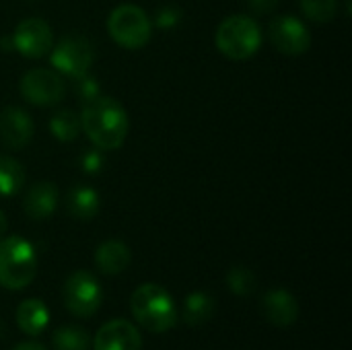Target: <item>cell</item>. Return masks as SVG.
I'll return each mask as SVG.
<instances>
[{
	"label": "cell",
	"mask_w": 352,
	"mask_h": 350,
	"mask_svg": "<svg viewBox=\"0 0 352 350\" xmlns=\"http://www.w3.org/2000/svg\"><path fill=\"white\" fill-rule=\"evenodd\" d=\"M80 128L101 151H116L124 144L128 134V113L113 97H101L87 101L80 111Z\"/></svg>",
	"instance_id": "obj_1"
},
{
	"label": "cell",
	"mask_w": 352,
	"mask_h": 350,
	"mask_svg": "<svg viewBox=\"0 0 352 350\" xmlns=\"http://www.w3.org/2000/svg\"><path fill=\"white\" fill-rule=\"evenodd\" d=\"M130 309L134 320L148 332L163 334L177 322V309L173 297L159 285H140L130 297Z\"/></svg>",
	"instance_id": "obj_2"
},
{
	"label": "cell",
	"mask_w": 352,
	"mask_h": 350,
	"mask_svg": "<svg viewBox=\"0 0 352 350\" xmlns=\"http://www.w3.org/2000/svg\"><path fill=\"white\" fill-rule=\"evenodd\" d=\"M37 274L35 248L23 237H6L0 241V287L8 291L25 289Z\"/></svg>",
	"instance_id": "obj_3"
},
{
	"label": "cell",
	"mask_w": 352,
	"mask_h": 350,
	"mask_svg": "<svg viewBox=\"0 0 352 350\" xmlns=\"http://www.w3.org/2000/svg\"><path fill=\"white\" fill-rule=\"evenodd\" d=\"M214 45L231 60H248L256 56L262 45L260 25L248 14H231L219 25Z\"/></svg>",
	"instance_id": "obj_4"
},
{
	"label": "cell",
	"mask_w": 352,
	"mask_h": 350,
	"mask_svg": "<svg viewBox=\"0 0 352 350\" xmlns=\"http://www.w3.org/2000/svg\"><path fill=\"white\" fill-rule=\"evenodd\" d=\"M107 31L118 45L126 50H138L148 43L153 33V23L140 6L120 4L109 12Z\"/></svg>",
	"instance_id": "obj_5"
},
{
	"label": "cell",
	"mask_w": 352,
	"mask_h": 350,
	"mask_svg": "<svg viewBox=\"0 0 352 350\" xmlns=\"http://www.w3.org/2000/svg\"><path fill=\"white\" fill-rule=\"evenodd\" d=\"M62 299H64L66 309L72 316L91 318L97 314L103 295H101V287L97 278L89 274L87 270H78L66 278L64 289H62Z\"/></svg>",
	"instance_id": "obj_6"
},
{
	"label": "cell",
	"mask_w": 352,
	"mask_h": 350,
	"mask_svg": "<svg viewBox=\"0 0 352 350\" xmlns=\"http://www.w3.org/2000/svg\"><path fill=\"white\" fill-rule=\"evenodd\" d=\"M19 91L29 103L50 107V105H56L64 99L66 83L60 76V72H56V70L31 68L21 76Z\"/></svg>",
	"instance_id": "obj_7"
},
{
	"label": "cell",
	"mask_w": 352,
	"mask_h": 350,
	"mask_svg": "<svg viewBox=\"0 0 352 350\" xmlns=\"http://www.w3.org/2000/svg\"><path fill=\"white\" fill-rule=\"evenodd\" d=\"M50 52V62L56 72H62L72 78L89 74V68L93 64V45L89 43V39L80 35H66Z\"/></svg>",
	"instance_id": "obj_8"
},
{
	"label": "cell",
	"mask_w": 352,
	"mask_h": 350,
	"mask_svg": "<svg viewBox=\"0 0 352 350\" xmlns=\"http://www.w3.org/2000/svg\"><path fill=\"white\" fill-rule=\"evenodd\" d=\"M268 37L272 45L287 56H301L311 45V35L307 25L293 14L274 17L268 25Z\"/></svg>",
	"instance_id": "obj_9"
},
{
	"label": "cell",
	"mask_w": 352,
	"mask_h": 350,
	"mask_svg": "<svg viewBox=\"0 0 352 350\" xmlns=\"http://www.w3.org/2000/svg\"><path fill=\"white\" fill-rule=\"evenodd\" d=\"M12 47L25 58H41L54 47V33L43 19H25L12 33Z\"/></svg>",
	"instance_id": "obj_10"
},
{
	"label": "cell",
	"mask_w": 352,
	"mask_h": 350,
	"mask_svg": "<svg viewBox=\"0 0 352 350\" xmlns=\"http://www.w3.org/2000/svg\"><path fill=\"white\" fill-rule=\"evenodd\" d=\"M142 338L138 328L126 320H111L99 328L93 338V350H140Z\"/></svg>",
	"instance_id": "obj_11"
},
{
	"label": "cell",
	"mask_w": 352,
	"mask_h": 350,
	"mask_svg": "<svg viewBox=\"0 0 352 350\" xmlns=\"http://www.w3.org/2000/svg\"><path fill=\"white\" fill-rule=\"evenodd\" d=\"M31 138H33V120L25 109L6 107L0 111V140L8 149L19 151L27 146Z\"/></svg>",
	"instance_id": "obj_12"
},
{
	"label": "cell",
	"mask_w": 352,
	"mask_h": 350,
	"mask_svg": "<svg viewBox=\"0 0 352 350\" xmlns=\"http://www.w3.org/2000/svg\"><path fill=\"white\" fill-rule=\"evenodd\" d=\"M262 309L266 320L276 328H289L299 318V303L285 289L268 291L262 299Z\"/></svg>",
	"instance_id": "obj_13"
},
{
	"label": "cell",
	"mask_w": 352,
	"mask_h": 350,
	"mask_svg": "<svg viewBox=\"0 0 352 350\" xmlns=\"http://www.w3.org/2000/svg\"><path fill=\"white\" fill-rule=\"evenodd\" d=\"M58 206V188L52 182L33 184L23 196V210L33 221H45Z\"/></svg>",
	"instance_id": "obj_14"
},
{
	"label": "cell",
	"mask_w": 352,
	"mask_h": 350,
	"mask_svg": "<svg viewBox=\"0 0 352 350\" xmlns=\"http://www.w3.org/2000/svg\"><path fill=\"white\" fill-rule=\"evenodd\" d=\"M130 260H132V256H130L128 245L118 239L103 241L95 252V264L107 276H116V274L124 272L130 266Z\"/></svg>",
	"instance_id": "obj_15"
},
{
	"label": "cell",
	"mask_w": 352,
	"mask_h": 350,
	"mask_svg": "<svg viewBox=\"0 0 352 350\" xmlns=\"http://www.w3.org/2000/svg\"><path fill=\"white\" fill-rule=\"evenodd\" d=\"M16 324L19 330L27 336H39L45 326L50 324V311L43 301L39 299H27L16 309Z\"/></svg>",
	"instance_id": "obj_16"
},
{
	"label": "cell",
	"mask_w": 352,
	"mask_h": 350,
	"mask_svg": "<svg viewBox=\"0 0 352 350\" xmlns=\"http://www.w3.org/2000/svg\"><path fill=\"white\" fill-rule=\"evenodd\" d=\"M68 212L78 221H91L99 212V194L91 186H74L66 198Z\"/></svg>",
	"instance_id": "obj_17"
},
{
	"label": "cell",
	"mask_w": 352,
	"mask_h": 350,
	"mask_svg": "<svg viewBox=\"0 0 352 350\" xmlns=\"http://www.w3.org/2000/svg\"><path fill=\"white\" fill-rule=\"evenodd\" d=\"M214 314V301L208 293H202V291H196L192 295L186 297L184 301V322L188 326H204Z\"/></svg>",
	"instance_id": "obj_18"
},
{
	"label": "cell",
	"mask_w": 352,
	"mask_h": 350,
	"mask_svg": "<svg viewBox=\"0 0 352 350\" xmlns=\"http://www.w3.org/2000/svg\"><path fill=\"white\" fill-rule=\"evenodd\" d=\"M25 184L23 165L6 155H0V198L14 196Z\"/></svg>",
	"instance_id": "obj_19"
},
{
	"label": "cell",
	"mask_w": 352,
	"mask_h": 350,
	"mask_svg": "<svg viewBox=\"0 0 352 350\" xmlns=\"http://www.w3.org/2000/svg\"><path fill=\"white\" fill-rule=\"evenodd\" d=\"M80 130V116H76L72 109H60L50 118V132L62 142L76 140Z\"/></svg>",
	"instance_id": "obj_20"
},
{
	"label": "cell",
	"mask_w": 352,
	"mask_h": 350,
	"mask_svg": "<svg viewBox=\"0 0 352 350\" xmlns=\"http://www.w3.org/2000/svg\"><path fill=\"white\" fill-rule=\"evenodd\" d=\"M52 344L56 350H89L91 336L78 326H62L54 332Z\"/></svg>",
	"instance_id": "obj_21"
},
{
	"label": "cell",
	"mask_w": 352,
	"mask_h": 350,
	"mask_svg": "<svg viewBox=\"0 0 352 350\" xmlns=\"http://www.w3.org/2000/svg\"><path fill=\"white\" fill-rule=\"evenodd\" d=\"M299 6L314 23H330L338 12V0H299Z\"/></svg>",
	"instance_id": "obj_22"
},
{
	"label": "cell",
	"mask_w": 352,
	"mask_h": 350,
	"mask_svg": "<svg viewBox=\"0 0 352 350\" xmlns=\"http://www.w3.org/2000/svg\"><path fill=\"white\" fill-rule=\"evenodd\" d=\"M227 287L231 289V293H235L239 297H248L256 291V276L252 270H248L243 266H235L227 274Z\"/></svg>",
	"instance_id": "obj_23"
},
{
	"label": "cell",
	"mask_w": 352,
	"mask_h": 350,
	"mask_svg": "<svg viewBox=\"0 0 352 350\" xmlns=\"http://www.w3.org/2000/svg\"><path fill=\"white\" fill-rule=\"evenodd\" d=\"M103 167V155H101V149H93V151H85L82 157H80V169L85 173H99Z\"/></svg>",
	"instance_id": "obj_24"
},
{
	"label": "cell",
	"mask_w": 352,
	"mask_h": 350,
	"mask_svg": "<svg viewBox=\"0 0 352 350\" xmlns=\"http://www.w3.org/2000/svg\"><path fill=\"white\" fill-rule=\"evenodd\" d=\"M78 95H80V99L85 103L91 101V99H95L99 95V87H97V83L89 74H85V76L78 78Z\"/></svg>",
	"instance_id": "obj_25"
},
{
	"label": "cell",
	"mask_w": 352,
	"mask_h": 350,
	"mask_svg": "<svg viewBox=\"0 0 352 350\" xmlns=\"http://www.w3.org/2000/svg\"><path fill=\"white\" fill-rule=\"evenodd\" d=\"M179 10L175 8V6H167V8H163L161 12H159V17H157V25L159 27H171V25H175L177 21H179Z\"/></svg>",
	"instance_id": "obj_26"
},
{
	"label": "cell",
	"mask_w": 352,
	"mask_h": 350,
	"mask_svg": "<svg viewBox=\"0 0 352 350\" xmlns=\"http://www.w3.org/2000/svg\"><path fill=\"white\" fill-rule=\"evenodd\" d=\"M280 0H248V6L256 12V14H268L278 6Z\"/></svg>",
	"instance_id": "obj_27"
},
{
	"label": "cell",
	"mask_w": 352,
	"mask_h": 350,
	"mask_svg": "<svg viewBox=\"0 0 352 350\" xmlns=\"http://www.w3.org/2000/svg\"><path fill=\"white\" fill-rule=\"evenodd\" d=\"M12 350H47V349H45V347H41V344H37V342H23V344L14 347Z\"/></svg>",
	"instance_id": "obj_28"
},
{
	"label": "cell",
	"mask_w": 352,
	"mask_h": 350,
	"mask_svg": "<svg viewBox=\"0 0 352 350\" xmlns=\"http://www.w3.org/2000/svg\"><path fill=\"white\" fill-rule=\"evenodd\" d=\"M6 227H8V221H6V215L0 210V237L6 233Z\"/></svg>",
	"instance_id": "obj_29"
}]
</instances>
